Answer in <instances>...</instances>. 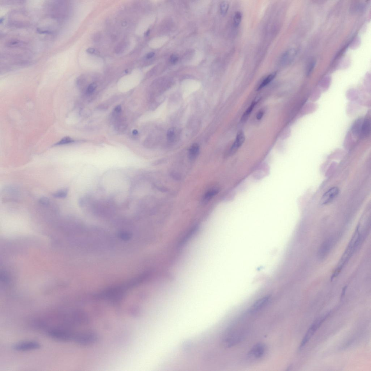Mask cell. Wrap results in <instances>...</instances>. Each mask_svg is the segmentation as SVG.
Returning a JSON list of instances; mask_svg holds the SVG:
<instances>
[{"label": "cell", "instance_id": "cell-1", "mask_svg": "<svg viewBox=\"0 0 371 371\" xmlns=\"http://www.w3.org/2000/svg\"><path fill=\"white\" fill-rule=\"evenodd\" d=\"M47 333L51 338L61 342H69L73 340L75 333L66 328L53 327L47 330Z\"/></svg>", "mask_w": 371, "mask_h": 371}, {"label": "cell", "instance_id": "cell-2", "mask_svg": "<svg viewBox=\"0 0 371 371\" xmlns=\"http://www.w3.org/2000/svg\"><path fill=\"white\" fill-rule=\"evenodd\" d=\"M41 347L38 342L33 341H23L14 344L12 348L14 350L19 351H29L40 349Z\"/></svg>", "mask_w": 371, "mask_h": 371}, {"label": "cell", "instance_id": "cell-3", "mask_svg": "<svg viewBox=\"0 0 371 371\" xmlns=\"http://www.w3.org/2000/svg\"><path fill=\"white\" fill-rule=\"evenodd\" d=\"M339 190L336 187H333L325 192L321 197L320 201L321 205H326L333 201L338 195Z\"/></svg>", "mask_w": 371, "mask_h": 371}, {"label": "cell", "instance_id": "cell-4", "mask_svg": "<svg viewBox=\"0 0 371 371\" xmlns=\"http://www.w3.org/2000/svg\"><path fill=\"white\" fill-rule=\"evenodd\" d=\"M320 326V324L319 321L317 319L313 324L311 326L308 331H307L306 334H305V336L304 337L302 341L301 345H300V348L301 349L304 347L305 344L310 340V339L311 338L312 336L314 335L315 332L317 331V330L318 329Z\"/></svg>", "mask_w": 371, "mask_h": 371}, {"label": "cell", "instance_id": "cell-5", "mask_svg": "<svg viewBox=\"0 0 371 371\" xmlns=\"http://www.w3.org/2000/svg\"><path fill=\"white\" fill-rule=\"evenodd\" d=\"M270 299V297L269 296H265L259 299L250 307L249 312L251 313H253L261 310L268 305Z\"/></svg>", "mask_w": 371, "mask_h": 371}, {"label": "cell", "instance_id": "cell-6", "mask_svg": "<svg viewBox=\"0 0 371 371\" xmlns=\"http://www.w3.org/2000/svg\"><path fill=\"white\" fill-rule=\"evenodd\" d=\"M333 240L330 238L325 241L321 245L318 252V257L320 259H324L331 250L333 246Z\"/></svg>", "mask_w": 371, "mask_h": 371}, {"label": "cell", "instance_id": "cell-7", "mask_svg": "<svg viewBox=\"0 0 371 371\" xmlns=\"http://www.w3.org/2000/svg\"><path fill=\"white\" fill-rule=\"evenodd\" d=\"M296 54V51L294 49H289L285 51L280 58L281 64L283 65L290 64L294 59Z\"/></svg>", "mask_w": 371, "mask_h": 371}, {"label": "cell", "instance_id": "cell-8", "mask_svg": "<svg viewBox=\"0 0 371 371\" xmlns=\"http://www.w3.org/2000/svg\"><path fill=\"white\" fill-rule=\"evenodd\" d=\"M245 141V136L244 133L242 131H240L237 135L235 140L231 148L230 151H229V154L230 155H233L236 153L238 149L241 147Z\"/></svg>", "mask_w": 371, "mask_h": 371}, {"label": "cell", "instance_id": "cell-9", "mask_svg": "<svg viewBox=\"0 0 371 371\" xmlns=\"http://www.w3.org/2000/svg\"><path fill=\"white\" fill-rule=\"evenodd\" d=\"M266 348L264 344L259 343L256 344L251 349L249 354L251 357L259 358L264 356Z\"/></svg>", "mask_w": 371, "mask_h": 371}, {"label": "cell", "instance_id": "cell-10", "mask_svg": "<svg viewBox=\"0 0 371 371\" xmlns=\"http://www.w3.org/2000/svg\"><path fill=\"white\" fill-rule=\"evenodd\" d=\"M371 123L370 120L365 119L363 121L362 124L361 131L359 136L361 138H365L368 136L370 133Z\"/></svg>", "mask_w": 371, "mask_h": 371}, {"label": "cell", "instance_id": "cell-11", "mask_svg": "<svg viewBox=\"0 0 371 371\" xmlns=\"http://www.w3.org/2000/svg\"><path fill=\"white\" fill-rule=\"evenodd\" d=\"M260 99L257 98L255 99L254 101L253 102L251 105L250 106L248 109H247L246 111H245L243 116H242L241 118V121H242L244 122L246 121L248 118L250 116V114L251 113L252 111L253 110L254 107H255L256 104H257L259 102Z\"/></svg>", "mask_w": 371, "mask_h": 371}, {"label": "cell", "instance_id": "cell-12", "mask_svg": "<svg viewBox=\"0 0 371 371\" xmlns=\"http://www.w3.org/2000/svg\"><path fill=\"white\" fill-rule=\"evenodd\" d=\"M199 152V146L197 144H194L191 146L189 151V156L191 160L197 158Z\"/></svg>", "mask_w": 371, "mask_h": 371}, {"label": "cell", "instance_id": "cell-13", "mask_svg": "<svg viewBox=\"0 0 371 371\" xmlns=\"http://www.w3.org/2000/svg\"><path fill=\"white\" fill-rule=\"evenodd\" d=\"M277 75V72H274L273 73L270 74L268 76H267L264 79L262 82H261V84L259 85L258 88H257V91L260 90L262 89V88L264 87L265 86L267 85L268 84H269L274 79Z\"/></svg>", "mask_w": 371, "mask_h": 371}, {"label": "cell", "instance_id": "cell-14", "mask_svg": "<svg viewBox=\"0 0 371 371\" xmlns=\"http://www.w3.org/2000/svg\"><path fill=\"white\" fill-rule=\"evenodd\" d=\"M219 190L217 188L212 189L209 190L204 194L203 198V202L206 203L208 202L212 198L218 193Z\"/></svg>", "mask_w": 371, "mask_h": 371}, {"label": "cell", "instance_id": "cell-15", "mask_svg": "<svg viewBox=\"0 0 371 371\" xmlns=\"http://www.w3.org/2000/svg\"><path fill=\"white\" fill-rule=\"evenodd\" d=\"M363 121V120L359 119L357 120L353 124L352 127V131L355 135L359 136Z\"/></svg>", "mask_w": 371, "mask_h": 371}, {"label": "cell", "instance_id": "cell-16", "mask_svg": "<svg viewBox=\"0 0 371 371\" xmlns=\"http://www.w3.org/2000/svg\"><path fill=\"white\" fill-rule=\"evenodd\" d=\"M69 190L68 189H63L58 190L52 194V196L56 198L63 199L66 198L68 195Z\"/></svg>", "mask_w": 371, "mask_h": 371}, {"label": "cell", "instance_id": "cell-17", "mask_svg": "<svg viewBox=\"0 0 371 371\" xmlns=\"http://www.w3.org/2000/svg\"><path fill=\"white\" fill-rule=\"evenodd\" d=\"M75 142V140L72 139L71 138L69 137H65L63 138L59 142L54 144V146H57L65 145L73 143Z\"/></svg>", "mask_w": 371, "mask_h": 371}, {"label": "cell", "instance_id": "cell-18", "mask_svg": "<svg viewBox=\"0 0 371 371\" xmlns=\"http://www.w3.org/2000/svg\"><path fill=\"white\" fill-rule=\"evenodd\" d=\"M242 19V14L241 12L237 11L235 14L234 17V23L235 26H238L241 23Z\"/></svg>", "mask_w": 371, "mask_h": 371}, {"label": "cell", "instance_id": "cell-19", "mask_svg": "<svg viewBox=\"0 0 371 371\" xmlns=\"http://www.w3.org/2000/svg\"><path fill=\"white\" fill-rule=\"evenodd\" d=\"M176 130L174 128H172L170 129L167 133V139L170 142L173 141L176 137Z\"/></svg>", "mask_w": 371, "mask_h": 371}, {"label": "cell", "instance_id": "cell-20", "mask_svg": "<svg viewBox=\"0 0 371 371\" xmlns=\"http://www.w3.org/2000/svg\"><path fill=\"white\" fill-rule=\"evenodd\" d=\"M229 8L228 3L225 2H222L220 6V11L221 15L223 16L225 15L228 10Z\"/></svg>", "mask_w": 371, "mask_h": 371}, {"label": "cell", "instance_id": "cell-21", "mask_svg": "<svg viewBox=\"0 0 371 371\" xmlns=\"http://www.w3.org/2000/svg\"><path fill=\"white\" fill-rule=\"evenodd\" d=\"M315 65L316 61L315 60H312L309 63L306 70V73L307 76H309L312 73L313 70L315 68Z\"/></svg>", "mask_w": 371, "mask_h": 371}, {"label": "cell", "instance_id": "cell-22", "mask_svg": "<svg viewBox=\"0 0 371 371\" xmlns=\"http://www.w3.org/2000/svg\"><path fill=\"white\" fill-rule=\"evenodd\" d=\"M97 87V84L95 83L90 84L87 87V92L89 94H91L94 91Z\"/></svg>", "mask_w": 371, "mask_h": 371}, {"label": "cell", "instance_id": "cell-23", "mask_svg": "<svg viewBox=\"0 0 371 371\" xmlns=\"http://www.w3.org/2000/svg\"><path fill=\"white\" fill-rule=\"evenodd\" d=\"M39 202L42 205L47 206L50 203V201L48 198L46 197L41 198L39 200Z\"/></svg>", "mask_w": 371, "mask_h": 371}, {"label": "cell", "instance_id": "cell-24", "mask_svg": "<svg viewBox=\"0 0 371 371\" xmlns=\"http://www.w3.org/2000/svg\"><path fill=\"white\" fill-rule=\"evenodd\" d=\"M179 57L176 54H173L170 56V61L172 64H175L178 61Z\"/></svg>", "mask_w": 371, "mask_h": 371}, {"label": "cell", "instance_id": "cell-25", "mask_svg": "<svg viewBox=\"0 0 371 371\" xmlns=\"http://www.w3.org/2000/svg\"><path fill=\"white\" fill-rule=\"evenodd\" d=\"M119 236L121 239L127 240L130 239L131 236L128 233L122 232L120 234Z\"/></svg>", "mask_w": 371, "mask_h": 371}, {"label": "cell", "instance_id": "cell-26", "mask_svg": "<svg viewBox=\"0 0 371 371\" xmlns=\"http://www.w3.org/2000/svg\"><path fill=\"white\" fill-rule=\"evenodd\" d=\"M264 111H259L258 113L257 116H256V118H257V119L258 120H260L263 117V116H264Z\"/></svg>", "mask_w": 371, "mask_h": 371}, {"label": "cell", "instance_id": "cell-27", "mask_svg": "<svg viewBox=\"0 0 371 371\" xmlns=\"http://www.w3.org/2000/svg\"><path fill=\"white\" fill-rule=\"evenodd\" d=\"M155 55V53L153 52L148 53V54L146 55V58H147V59H151Z\"/></svg>", "mask_w": 371, "mask_h": 371}, {"label": "cell", "instance_id": "cell-28", "mask_svg": "<svg viewBox=\"0 0 371 371\" xmlns=\"http://www.w3.org/2000/svg\"><path fill=\"white\" fill-rule=\"evenodd\" d=\"M121 107L120 106H116L114 109V111L116 113H119L121 112Z\"/></svg>", "mask_w": 371, "mask_h": 371}, {"label": "cell", "instance_id": "cell-29", "mask_svg": "<svg viewBox=\"0 0 371 371\" xmlns=\"http://www.w3.org/2000/svg\"><path fill=\"white\" fill-rule=\"evenodd\" d=\"M93 38H94V41H99V40L100 39V35L99 34V33H97L96 35H94V37Z\"/></svg>", "mask_w": 371, "mask_h": 371}, {"label": "cell", "instance_id": "cell-30", "mask_svg": "<svg viewBox=\"0 0 371 371\" xmlns=\"http://www.w3.org/2000/svg\"><path fill=\"white\" fill-rule=\"evenodd\" d=\"M95 51V49L93 48H89L87 50V52L90 54H93V53H94Z\"/></svg>", "mask_w": 371, "mask_h": 371}, {"label": "cell", "instance_id": "cell-31", "mask_svg": "<svg viewBox=\"0 0 371 371\" xmlns=\"http://www.w3.org/2000/svg\"><path fill=\"white\" fill-rule=\"evenodd\" d=\"M346 289H347V287H345L343 290V291H342V296H341V299H342L344 297V296H345Z\"/></svg>", "mask_w": 371, "mask_h": 371}, {"label": "cell", "instance_id": "cell-32", "mask_svg": "<svg viewBox=\"0 0 371 371\" xmlns=\"http://www.w3.org/2000/svg\"><path fill=\"white\" fill-rule=\"evenodd\" d=\"M133 134L134 135H136L138 134V131L136 130H134L133 131Z\"/></svg>", "mask_w": 371, "mask_h": 371}, {"label": "cell", "instance_id": "cell-33", "mask_svg": "<svg viewBox=\"0 0 371 371\" xmlns=\"http://www.w3.org/2000/svg\"><path fill=\"white\" fill-rule=\"evenodd\" d=\"M149 31H148V32H146V35H149Z\"/></svg>", "mask_w": 371, "mask_h": 371}]
</instances>
